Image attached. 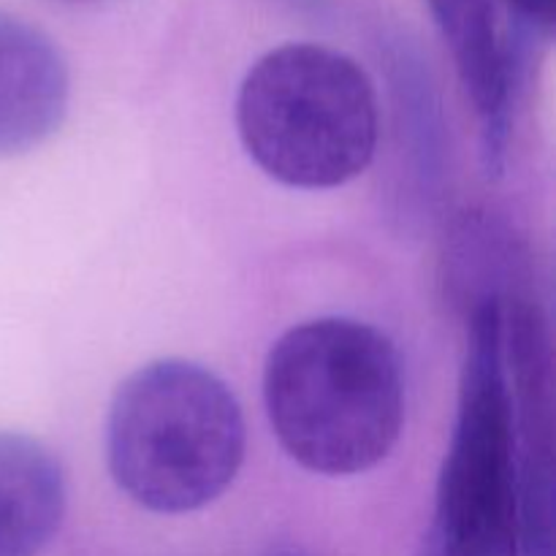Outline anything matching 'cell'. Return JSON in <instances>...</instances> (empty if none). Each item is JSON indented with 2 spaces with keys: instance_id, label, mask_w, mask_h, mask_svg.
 Wrapping results in <instances>:
<instances>
[{
  "instance_id": "cell-9",
  "label": "cell",
  "mask_w": 556,
  "mask_h": 556,
  "mask_svg": "<svg viewBox=\"0 0 556 556\" xmlns=\"http://www.w3.org/2000/svg\"><path fill=\"white\" fill-rule=\"evenodd\" d=\"M510 20L521 33L541 41L554 30V0H505Z\"/></svg>"
},
{
  "instance_id": "cell-4",
  "label": "cell",
  "mask_w": 556,
  "mask_h": 556,
  "mask_svg": "<svg viewBox=\"0 0 556 556\" xmlns=\"http://www.w3.org/2000/svg\"><path fill=\"white\" fill-rule=\"evenodd\" d=\"M418 556H521L505 299L467 304L459 413Z\"/></svg>"
},
{
  "instance_id": "cell-3",
  "label": "cell",
  "mask_w": 556,
  "mask_h": 556,
  "mask_svg": "<svg viewBox=\"0 0 556 556\" xmlns=\"http://www.w3.org/2000/svg\"><path fill=\"white\" fill-rule=\"evenodd\" d=\"M237 128L255 166L277 182L340 188L378 150V92L348 54L320 43H282L244 76Z\"/></svg>"
},
{
  "instance_id": "cell-6",
  "label": "cell",
  "mask_w": 556,
  "mask_h": 556,
  "mask_svg": "<svg viewBox=\"0 0 556 556\" xmlns=\"http://www.w3.org/2000/svg\"><path fill=\"white\" fill-rule=\"evenodd\" d=\"M454 54L456 71L481 119V155L489 174H503L514 101L532 41L510 20L505 0H429Z\"/></svg>"
},
{
  "instance_id": "cell-5",
  "label": "cell",
  "mask_w": 556,
  "mask_h": 556,
  "mask_svg": "<svg viewBox=\"0 0 556 556\" xmlns=\"http://www.w3.org/2000/svg\"><path fill=\"white\" fill-rule=\"evenodd\" d=\"M505 367L519 462V552L554 556L552 348L541 307L521 291L505 299Z\"/></svg>"
},
{
  "instance_id": "cell-8",
  "label": "cell",
  "mask_w": 556,
  "mask_h": 556,
  "mask_svg": "<svg viewBox=\"0 0 556 556\" xmlns=\"http://www.w3.org/2000/svg\"><path fill=\"white\" fill-rule=\"evenodd\" d=\"M65 514V476L38 440L0 432V556H38Z\"/></svg>"
},
{
  "instance_id": "cell-10",
  "label": "cell",
  "mask_w": 556,
  "mask_h": 556,
  "mask_svg": "<svg viewBox=\"0 0 556 556\" xmlns=\"http://www.w3.org/2000/svg\"><path fill=\"white\" fill-rule=\"evenodd\" d=\"M266 556H309V554L302 552V548H296V546H275Z\"/></svg>"
},
{
  "instance_id": "cell-1",
  "label": "cell",
  "mask_w": 556,
  "mask_h": 556,
  "mask_svg": "<svg viewBox=\"0 0 556 556\" xmlns=\"http://www.w3.org/2000/svg\"><path fill=\"white\" fill-rule=\"evenodd\" d=\"M266 416L282 448L309 472L348 478L391 454L405 421L394 342L353 318L288 329L264 367Z\"/></svg>"
},
{
  "instance_id": "cell-7",
  "label": "cell",
  "mask_w": 556,
  "mask_h": 556,
  "mask_svg": "<svg viewBox=\"0 0 556 556\" xmlns=\"http://www.w3.org/2000/svg\"><path fill=\"white\" fill-rule=\"evenodd\" d=\"M68 65L52 38L0 14V157L36 150L68 112Z\"/></svg>"
},
{
  "instance_id": "cell-2",
  "label": "cell",
  "mask_w": 556,
  "mask_h": 556,
  "mask_svg": "<svg viewBox=\"0 0 556 556\" xmlns=\"http://www.w3.org/2000/svg\"><path fill=\"white\" fill-rule=\"evenodd\" d=\"M248 448L226 380L185 358L136 369L114 394L106 462L114 483L152 514H193L233 483Z\"/></svg>"
}]
</instances>
